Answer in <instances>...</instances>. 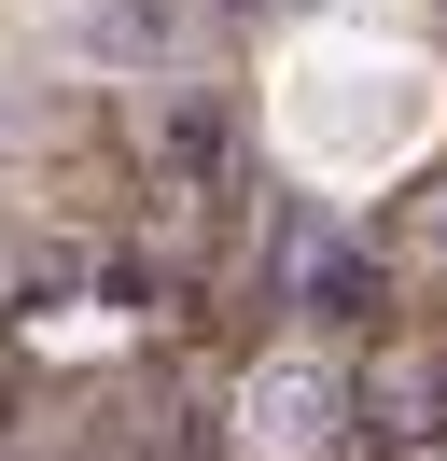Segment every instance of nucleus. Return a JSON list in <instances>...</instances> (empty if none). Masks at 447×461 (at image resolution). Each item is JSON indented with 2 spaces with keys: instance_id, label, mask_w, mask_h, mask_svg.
Returning <instances> with one entry per match:
<instances>
[{
  "instance_id": "3",
  "label": "nucleus",
  "mask_w": 447,
  "mask_h": 461,
  "mask_svg": "<svg viewBox=\"0 0 447 461\" xmlns=\"http://www.w3.org/2000/svg\"><path fill=\"white\" fill-rule=\"evenodd\" d=\"M294 294H307V308H363V294H378V266H363L350 238H307V252H294Z\"/></svg>"
},
{
  "instance_id": "5",
  "label": "nucleus",
  "mask_w": 447,
  "mask_h": 461,
  "mask_svg": "<svg viewBox=\"0 0 447 461\" xmlns=\"http://www.w3.org/2000/svg\"><path fill=\"white\" fill-rule=\"evenodd\" d=\"M224 14H238V0H224Z\"/></svg>"
},
{
  "instance_id": "4",
  "label": "nucleus",
  "mask_w": 447,
  "mask_h": 461,
  "mask_svg": "<svg viewBox=\"0 0 447 461\" xmlns=\"http://www.w3.org/2000/svg\"><path fill=\"white\" fill-rule=\"evenodd\" d=\"M433 252H447V196H433Z\"/></svg>"
},
{
  "instance_id": "1",
  "label": "nucleus",
  "mask_w": 447,
  "mask_h": 461,
  "mask_svg": "<svg viewBox=\"0 0 447 461\" xmlns=\"http://www.w3.org/2000/svg\"><path fill=\"white\" fill-rule=\"evenodd\" d=\"M70 42L112 70H182L196 57V0H70Z\"/></svg>"
},
{
  "instance_id": "6",
  "label": "nucleus",
  "mask_w": 447,
  "mask_h": 461,
  "mask_svg": "<svg viewBox=\"0 0 447 461\" xmlns=\"http://www.w3.org/2000/svg\"><path fill=\"white\" fill-rule=\"evenodd\" d=\"M0 113H14V98H0Z\"/></svg>"
},
{
  "instance_id": "2",
  "label": "nucleus",
  "mask_w": 447,
  "mask_h": 461,
  "mask_svg": "<svg viewBox=\"0 0 447 461\" xmlns=\"http://www.w3.org/2000/svg\"><path fill=\"white\" fill-rule=\"evenodd\" d=\"M238 420H251V461H307V447L335 433V377L294 349V364H266V377H251V405H238Z\"/></svg>"
}]
</instances>
